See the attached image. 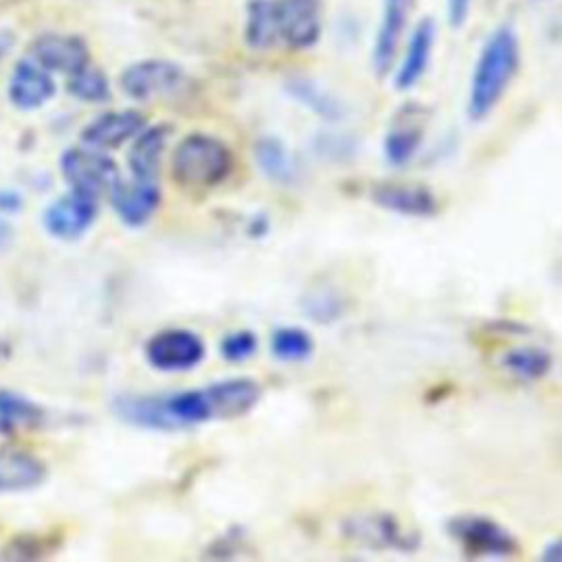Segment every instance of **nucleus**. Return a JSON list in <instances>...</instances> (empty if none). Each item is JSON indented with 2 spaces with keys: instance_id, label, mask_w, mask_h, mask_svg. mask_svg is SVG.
Instances as JSON below:
<instances>
[{
  "instance_id": "obj_1",
  "label": "nucleus",
  "mask_w": 562,
  "mask_h": 562,
  "mask_svg": "<svg viewBox=\"0 0 562 562\" xmlns=\"http://www.w3.org/2000/svg\"><path fill=\"white\" fill-rule=\"evenodd\" d=\"M518 37L509 26L496 29L483 44L468 92V116L485 119L503 99L518 70Z\"/></svg>"
},
{
  "instance_id": "obj_2",
  "label": "nucleus",
  "mask_w": 562,
  "mask_h": 562,
  "mask_svg": "<svg viewBox=\"0 0 562 562\" xmlns=\"http://www.w3.org/2000/svg\"><path fill=\"white\" fill-rule=\"evenodd\" d=\"M233 169L231 149L215 136L189 134L171 156V173L182 187L209 189L226 180Z\"/></svg>"
},
{
  "instance_id": "obj_3",
  "label": "nucleus",
  "mask_w": 562,
  "mask_h": 562,
  "mask_svg": "<svg viewBox=\"0 0 562 562\" xmlns=\"http://www.w3.org/2000/svg\"><path fill=\"white\" fill-rule=\"evenodd\" d=\"M59 169L64 180L72 191L99 198L110 193L114 184L121 180L116 162L99 149L92 147H70L61 154Z\"/></svg>"
},
{
  "instance_id": "obj_4",
  "label": "nucleus",
  "mask_w": 562,
  "mask_h": 562,
  "mask_svg": "<svg viewBox=\"0 0 562 562\" xmlns=\"http://www.w3.org/2000/svg\"><path fill=\"white\" fill-rule=\"evenodd\" d=\"M448 531L472 555L507 558L518 549L516 538L503 525L485 516H457L448 522Z\"/></svg>"
},
{
  "instance_id": "obj_5",
  "label": "nucleus",
  "mask_w": 562,
  "mask_h": 562,
  "mask_svg": "<svg viewBox=\"0 0 562 562\" xmlns=\"http://www.w3.org/2000/svg\"><path fill=\"white\" fill-rule=\"evenodd\" d=\"M121 90L134 101H151L173 94L184 83V72L167 59H143L121 72Z\"/></svg>"
},
{
  "instance_id": "obj_6",
  "label": "nucleus",
  "mask_w": 562,
  "mask_h": 562,
  "mask_svg": "<svg viewBox=\"0 0 562 562\" xmlns=\"http://www.w3.org/2000/svg\"><path fill=\"white\" fill-rule=\"evenodd\" d=\"M147 362L165 373L189 371L204 358V342L191 329H162L154 334L145 345Z\"/></svg>"
},
{
  "instance_id": "obj_7",
  "label": "nucleus",
  "mask_w": 562,
  "mask_h": 562,
  "mask_svg": "<svg viewBox=\"0 0 562 562\" xmlns=\"http://www.w3.org/2000/svg\"><path fill=\"white\" fill-rule=\"evenodd\" d=\"M321 0H274V24L279 44L310 48L321 37Z\"/></svg>"
},
{
  "instance_id": "obj_8",
  "label": "nucleus",
  "mask_w": 562,
  "mask_h": 562,
  "mask_svg": "<svg viewBox=\"0 0 562 562\" xmlns=\"http://www.w3.org/2000/svg\"><path fill=\"white\" fill-rule=\"evenodd\" d=\"M97 198L70 189L66 195L53 200L46 206L42 224L48 235L70 241L81 237L92 226V222L97 220Z\"/></svg>"
},
{
  "instance_id": "obj_9",
  "label": "nucleus",
  "mask_w": 562,
  "mask_h": 562,
  "mask_svg": "<svg viewBox=\"0 0 562 562\" xmlns=\"http://www.w3.org/2000/svg\"><path fill=\"white\" fill-rule=\"evenodd\" d=\"M110 204L125 226H145L160 206V187L156 180H119L108 193Z\"/></svg>"
},
{
  "instance_id": "obj_10",
  "label": "nucleus",
  "mask_w": 562,
  "mask_h": 562,
  "mask_svg": "<svg viewBox=\"0 0 562 562\" xmlns=\"http://www.w3.org/2000/svg\"><path fill=\"white\" fill-rule=\"evenodd\" d=\"M31 59L48 72L72 75L88 64L90 53L81 37L68 33H44L31 44Z\"/></svg>"
},
{
  "instance_id": "obj_11",
  "label": "nucleus",
  "mask_w": 562,
  "mask_h": 562,
  "mask_svg": "<svg viewBox=\"0 0 562 562\" xmlns=\"http://www.w3.org/2000/svg\"><path fill=\"white\" fill-rule=\"evenodd\" d=\"M145 127V116L136 110H114L90 121L81 132L86 147L110 151L132 140Z\"/></svg>"
},
{
  "instance_id": "obj_12",
  "label": "nucleus",
  "mask_w": 562,
  "mask_h": 562,
  "mask_svg": "<svg viewBox=\"0 0 562 562\" xmlns=\"http://www.w3.org/2000/svg\"><path fill=\"white\" fill-rule=\"evenodd\" d=\"M7 94L18 110H37L55 94V81L46 68L26 57L13 66Z\"/></svg>"
},
{
  "instance_id": "obj_13",
  "label": "nucleus",
  "mask_w": 562,
  "mask_h": 562,
  "mask_svg": "<svg viewBox=\"0 0 562 562\" xmlns=\"http://www.w3.org/2000/svg\"><path fill=\"white\" fill-rule=\"evenodd\" d=\"M411 9L413 0H382V13L373 44V66L380 75H384L395 61Z\"/></svg>"
},
{
  "instance_id": "obj_14",
  "label": "nucleus",
  "mask_w": 562,
  "mask_h": 562,
  "mask_svg": "<svg viewBox=\"0 0 562 562\" xmlns=\"http://www.w3.org/2000/svg\"><path fill=\"white\" fill-rule=\"evenodd\" d=\"M213 419H233L246 415L261 397V386L252 378H226L206 384Z\"/></svg>"
},
{
  "instance_id": "obj_15",
  "label": "nucleus",
  "mask_w": 562,
  "mask_h": 562,
  "mask_svg": "<svg viewBox=\"0 0 562 562\" xmlns=\"http://www.w3.org/2000/svg\"><path fill=\"white\" fill-rule=\"evenodd\" d=\"M345 531L351 540L364 547H380V549H408L415 547L417 540L408 536L402 525L389 514H364L356 516L347 522Z\"/></svg>"
},
{
  "instance_id": "obj_16",
  "label": "nucleus",
  "mask_w": 562,
  "mask_h": 562,
  "mask_svg": "<svg viewBox=\"0 0 562 562\" xmlns=\"http://www.w3.org/2000/svg\"><path fill=\"white\" fill-rule=\"evenodd\" d=\"M371 198L378 206L400 215L428 217L437 211V198L432 195L430 189L422 184H402V182L378 184Z\"/></svg>"
},
{
  "instance_id": "obj_17",
  "label": "nucleus",
  "mask_w": 562,
  "mask_h": 562,
  "mask_svg": "<svg viewBox=\"0 0 562 562\" xmlns=\"http://www.w3.org/2000/svg\"><path fill=\"white\" fill-rule=\"evenodd\" d=\"M169 125H151V127H143L134 140L132 147L127 151V167L132 178L138 180H156L158 176V167H160V158L162 151L167 147L169 140Z\"/></svg>"
},
{
  "instance_id": "obj_18",
  "label": "nucleus",
  "mask_w": 562,
  "mask_h": 562,
  "mask_svg": "<svg viewBox=\"0 0 562 562\" xmlns=\"http://www.w3.org/2000/svg\"><path fill=\"white\" fill-rule=\"evenodd\" d=\"M435 44V24L432 20H422L415 31L408 37L406 53L395 70V88L397 90H408L413 88L426 72L430 53Z\"/></svg>"
},
{
  "instance_id": "obj_19",
  "label": "nucleus",
  "mask_w": 562,
  "mask_h": 562,
  "mask_svg": "<svg viewBox=\"0 0 562 562\" xmlns=\"http://www.w3.org/2000/svg\"><path fill=\"white\" fill-rule=\"evenodd\" d=\"M44 476L46 468L35 454L18 448L0 450V494L33 490Z\"/></svg>"
},
{
  "instance_id": "obj_20",
  "label": "nucleus",
  "mask_w": 562,
  "mask_h": 562,
  "mask_svg": "<svg viewBox=\"0 0 562 562\" xmlns=\"http://www.w3.org/2000/svg\"><path fill=\"white\" fill-rule=\"evenodd\" d=\"M255 162H257L259 171L277 184H290L299 176L294 156L290 154V149L279 138H272V136H266V138L257 140Z\"/></svg>"
},
{
  "instance_id": "obj_21",
  "label": "nucleus",
  "mask_w": 562,
  "mask_h": 562,
  "mask_svg": "<svg viewBox=\"0 0 562 562\" xmlns=\"http://www.w3.org/2000/svg\"><path fill=\"white\" fill-rule=\"evenodd\" d=\"M244 40L255 50H268L279 46L274 24V0H250L246 9Z\"/></svg>"
},
{
  "instance_id": "obj_22",
  "label": "nucleus",
  "mask_w": 562,
  "mask_h": 562,
  "mask_svg": "<svg viewBox=\"0 0 562 562\" xmlns=\"http://www.w3.org/2000/svg\"><path fill=\"white\" fill-rule=\"evenodd\" d=\"M503 367L520 380H538L549 373L553 358L542 347H516L505 351Z\"/></svg>"
},
{
  "instance_id": "obj_23",
  "label": "nucleus",
  "mask_w": 562,
  "mask_h": 562,
  "mask_svg": "<svg viewBox=\"0 0 562 562\" xmlns=\"http://www.w3.org/2000/svg\"><path fill=\"white\" fill-rule=\"evenodd\" d=\"M44 419V411L24 395L0 391V430L31 428Z\"/></svg>"
},
{
  "instance_id": "obj_24",
  "label": "nucleus",
  "mask_w": 562,
  "mask_h": 562,
  "mask_svg": "<svg viewBox=\"0 0 562 562\" xmlns=\"http://www.w3.org/2000/svg\"><path fill=\"white\" fill-rule=\"evenodd\" d=\"M68 92L86 103H103L110 99V81L101 68H94L88 61L68 75Z\"/></svg>"
},
{
  "instance_id": "obj_25",
  "label": "nucleus",
  "mask_w": 562,
  "mask_h": 562,
  "mask_svg": "<svg viewBox=\"0 0 562 562\" xmlns=\"http://www.w3.org/2000/svg\"><path fill=\"white\" fill-rule=\"evenodd\" d=\"M314 349L312 336L301 327H279L270 336V351L285 362L305 360Z\"/></svg>"
},
{
  "instance_id": "obj_26",
  "label": "nucleus",
  "mask_w": 562,
  "mask_h": 562,
  "mask_svg": "<svg viewBox=\"0 0 562 562\" xmlns=\"http://www.w3.org/2000/svg\"><path fill=\"white\" fill-rule=\"evenodd\" d=\"M422 145V127L406 123L393 125L384 136V156L391 165H406Z\"/></svg>"
},
{
  "instance_id": "obj_27",
  "label": "nucleus",
  "mask_w": 562,
  "mask_h": 562,
  "mask_svg": "<svg viewBox=\"0 0 562 562\" xmlns=\"http://www.w3.org/2000/svg\"><path fill=\"white\" fill-rule=\"evenodd\" d=\"M257 345H259L257 336L250 329H239V331H231L222 338L220 353H222V358H226L231 362H241V360H248L250 356H255Z\"/></svg>"
},
{
  "instance_id": "obj_28",
  "label": "nucleus",
  "mask_w": 562,
  "mask_h": 562,
  "mask_svg": "<svg viewBox=\"0 0 562 562\" xmlns=\"http://www.w3.org/2000/svg\"><path fill=\"white\" fill-rule=\"evenodd\" d=\"M472 0H448V20L452 26H461L470 13Z\"/></svg>"
},
{
  "instance_id": "obj_29",
  "label": "nucleus",
  "mask_w": 562,
  "mask_h": 562,
  "mask_svg": "<svg viewBox=\"0 0 562 562\" xmlns=\"http://www.w3.org/2000/svg\"><path fill=\"white\" fill-rule=\"evenodd\" d=\"M22 206V195L11 189H0V213H18Z\"/></svg>"
},
{
  "instance_id": "obj_30",
  "label": "nucleus",
  "mask_w": 562,
  "mask_h": 562,
  "mask_svg": "<svg viewBox=\"0 0 562 562\" xmlns=\"http://www.w3.org/2000/svg\"><path fill=\"white\" fill-rule=\"evenodd\" d=\"M11 239H13L11 226L4 220H0V248H7L11 244Z\"/></svg>"
},
{
  "instance_id": "obj_31",
  "label": "nucleus",
  "mask_w": 562,
  "mask_h": 562,
  "mask_svg": "<svg viewBox=\"0 0 562 562\" xmlns=\"http://www.w3.org/2000/svg\"><path fill=\"white\" fill-rule=\"evenodd\" d=\"M4 50H7V44H4V42H0V59H2V55H4Z\"/></svg>"
},
{
  "instance_id": "obj_32",
  "label": "nucleus",
  "mask_w": 562,
  "mask_h": 562,
  "mask_svg": "<svg viewBox=\"0 0 562 562\" xmlns=\"http://www.w3.org/2000/svg\"><path fill=\"white\" fill-rule=\"evenodd\" d=\"M0 351H4V345H2V342H0Z\"/></svg>"
}]
</instances>
